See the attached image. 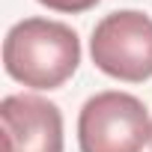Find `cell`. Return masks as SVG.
<instances>
[{
    "label": "cell",
    "mask_w": 152,
    "mask_h": 152,
    "mask_svg": "<svg viewBox=\"0 0 152 152\" xmlns=\"http://www.w3.org/2000/svg\"><path fill=\"white\" fill-rule=\"evenodd\" d=\"M81 66V39L69 24L24 18L3 39V69L30 90H57Z\"/></svg>",
    "instance_id": "obj_1"
},
{
    "label": "cell",
    "mask_w": 152,
    "mask_h": 152,
    "mask_svg": "<svg viewBox=\"0 0 152 152\" xmlns=\"http://www.w3.org/2000/svg\"><path fill=\"white\" fill-rule=\"evenodd\" d=\"M152 143V119L146 104L119 90L96 93L78 116L81 152H143Z\"/></svg>",
    "instance_id": "obj_2"
},
{
    "label": "cell",
    "mask_w": 152,
    "mask_h": 152,
    "mask_svg": "<svg viewBox=\"0 0 152 152\" xmlns=\"http://www.w3.org/2000/svg\"><path fill=\"white\" fill-rule=\"evenodd\" d=\"M42 6L54 9V12H66V15H81L87 9H93L99 0H39Z\"/></svg>",
    "instance_id": "obj_5"
},
{
    "label": "cell",
    "mask_w": 152,
    "mask_h": 152,
    "mask_svg": "<svg viewBox=\"0 0 152 152\" xmlns=\"http://www.w3.org/2000/svg\"><path fill=\"white\" fill-rule=\"evenodd\" d=\"M0 122L6 152H63V113L42 96H6Z\"/></svg>",
    "instance_id": "obj_4"
},
{
    "label": "cell",
    "mask_w": 152,
    "mask_h": 152,
    "mask_svg": "<svg viewBox=\"0 0 152 152\" xmlns=\"http://www.w3.org/2000/svg\"><path fill=\"white\" fill-rule=\"evenodd\" d=\"M99 72L113 81L143 84L152 78V18L140 9H116L104 15L90 39Z\"/></svg>",
    "instance_id": "obj_3"
}]
</instances>
